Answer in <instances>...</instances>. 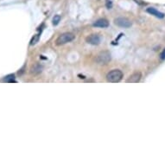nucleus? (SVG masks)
I'll list each match as a JSON object with an SVG mask.
<instances>
[{
	"mask_svg": "<svg viewBox=\"0 0 165 165\" xmlns=\"http://www.w3.org/2000/svg\"><path fill=\"white\" fill-rule=\"evenodd\" d=\"M75 35L73 33H63L61 35L58 36V38L55 40V44L57 46L63 45V44H66L68 42H70L72 41L75 39Z\"/></svg>",
	"mask_w": 165,
	"mask_h": 165,
	"instance_id": "1",
	"label": "nucleus"
},
{
	"mask_svg": "<svg viewBox=\"0 0 165 165\" xmlns=\"http://www.w3.org/2000/svg\"><path fill=\"white\" fill-rule=\"evenodd\" d=\"M123 78V73L119 69L110 71L106 75V80L112 83H116L122 80Z\"/></svg>",
	"mask_w": 165,
	"mask_h": 165,
	"instance_id": "2",
	"label": "nucleus"
},
{
	"mask_svg": "<svg viewBox=\"0 0 165 165\" xmlns=\"http://www.w3.org/2000/svg\"><path fill=\"white\" fill-rule=\"evenodd\" d=\"M111 61V54L108 51H104L101 52L99 55H97L96 61L99 64H106Z\"/></svg>",
	"mask_w": 165,
	"mask_h": 165,
	"instance_id": "3",
	"label": "nucleus"
},
{
	"mask_svg": "<svg viewBox=\"0 0 165 165\" xmlns=\"http://www.w3.org/2000/svg\"><path fill=\"white\" fill-rule=\"evenodd\" d=\"M114 23L116 25L123 28H130L131 26V22L125 17H118L114 20Z\"/></svg>",
	"mask_w": 165,
	"mask_h": 165,
	"instance_id": "4",
	"label": "nucleus"
},
{
	"mask_svg": "<svg viewBox=\"0 0 165 165\" xmlns=\"http://www.w3.org/2000/svg\"><path fill=\"white\" fill-rule=\"evenodd\" d=\"M86 42H88L90 44L98 45V44H100V37L98 35H96V34H93V35H88L86 38Z\"/></svg>",
	"mask_w": 165,
	"mask_h": 165,
	"instance_id": "5",
	"label": "nucleus"
},
{
	"mask_svg": "<svg viewBox=\"0 0 165 165\" xmlns=\"http://www.w3.org/2000/svg\"><path fill=\"white\" fill-rule=\"evenodd\" d=\"M141 77H142V75L139 72H137V73H134L133 75H131L130 76V78L127 80L126 82H128V83H138V82H139L141 80Z\"/></svg>",
	"mask_w": 165,
	"mask_h": 165,
	"instance_id": "6",
	"label": "nucleus"
},
{
	"mask_svg": "<svg viewBox=\"0 0 165 165\" xmlns=\"http://www.w3.org/2000/svg\"><path fill=\"white\" fill-rule=\"evenodd\" d=\"M147 12L151 14V15L155 16L158 17V18H163V17H164V14H163V13H162L160 11H158L156 9L153 8V7L147 8Z\"/></svg>",
	"mask_w": 165,
	"mask_h": 165,
	"instance_id": "7",
	"label": "nucleus"
},
{
	"mask_svg": "<svg viewBox=\"0 0 165 165\" xmlns=\"http://www.w3.org/2000/svg\"><path fill=\"white\" fill-rule=\"evenodd\" d=\"M94 26L95 27H100V28H106L109 26V22L106 20V19H104V18H101V19H99L95 22L94 24Z\"/></svg>",
	"mask_w": 165,
	"mask_h": 165,
	"instance_id": "8",
	"label": "nucleus"
},
{
	"mask_svg": "<svg viewBox=\"0 0 165 165\" xmlns=\"http://www.w3.org/2000/svg\"><path fill=\"white\" fill-rule=\"evenodd\" d=\"M4 80L6 81V82H16L15 76L13 75H8V76H5V78L4 79Z\"/></svg>",
	"mask_w": 165,
	"mask_h": 165,
	"instance_id": "9",
	"label": "nucleus"
},
{
	"mask_svg": "<svg viewBox=\"0 0 165 165\" xmlns=\"http://www.w3.org/2000/svg\"><path fill=\"white\" fill-rule=\"evenodd\" d=\"M38 40H39V35H34V37L32 38V40L30 42V44H31V45H35V43L38 42Z\"/></svg>",
	"mask_w": 165,
	"mask_h": 165,
	"instance_id": "10",
	"label": "nucleus"
},
{
	"mask_svg": "<svg viewBox=\"0 0 165 165\" xmlns=\"http://www.w3.org/2000/svg\"><path fill=\"white\" fill-rule=\"evenodd\" d=\"M61 20V16L59 15L55 16V17L53 18V24L54 25H57L59 24V22Z\"/></svg>",
	"mask_w": 165,
	"mask_h": 165,
	"instance_id": "11",
	"label": "nucleus"
},
{
	"mask_svg": "<svg viewBox=\"0 0 165 165\" xmlns=\"http://www.w3.org/2000/svg\"><path fill=\"white\" fill-rule=\"evenodd\" d=\"M31 70H32L31 71L32 73H39V72L42 71V67H40V66L38 65H35Z\"/></svg>",
	"mask_w": 165,
	"mask_h": 165,
	"instance_id": "12",
	"label": "nucleus"
},
{
	"mask_svg": "<svg viewBox=\"0 0 165 165\" xmlns=\"http://www.w3.org/2000/svg\"><path fill=\"white\" fill-rule=\"evenodd\" d=\"M112 6V4L111 0H106V7H107L108 9H111Z\"/></svg>",
	"mask_w": 165,
	"mask_h": 165,
	"instance_id": "13",
	"label": "nucleus"
},
{
	"mask_svg": "<svg viewBox=\"0 0 165 165\" xmlns=\"http://www.w3.org/2000/svg\"><path fill=\"white\" fill-rule=\"evenodd\" d=\"M161 59H162V60H164L165 59V50H163V52H162V54H161Z\"/></svg>",
	"mask_w": 165,
	"mask_h": 165,
	"instance_id": "14",
	"label": "nucleus"
},
{
	"mask_svg": "<svg viewBox=\"0 0 165 165\" xmlns=\"http://www.w3.org/2000/svg\"><path fill=\"white\" fill-rule=\"evenodd\" d=\"M135 2L137 4H139V5H145V3L144 2H141V0H135Z\"/></svg>",
	"mask_w": 165,
	"mask_h": 165,
	"instance_id": "15",
	"label": "nucleus"
}]
</instances>
